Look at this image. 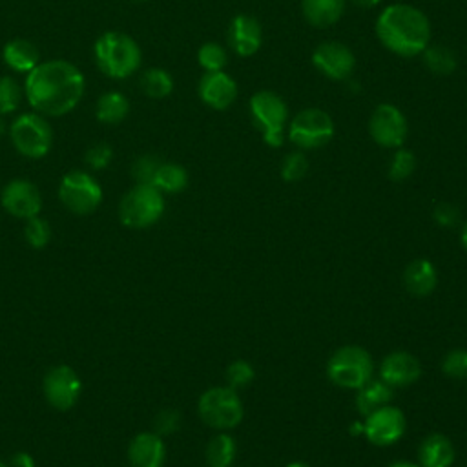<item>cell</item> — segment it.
Segmentation results:
<instances>
[{
	"mask_svg": "<svg viewBox=\"0 0 467 467\" xmlns=\"http://www.w3.org/2000/svg\"><path fill=\"white\" fill-rule=\"evenodd\" d=\"M31 106L46 115H64L84 93L82 73L66 60H51L33 67L26 78Z\"/></svg>",
	"mask_w": 467,
	"mask_h": 467,
	"instance_id": "obj_1",
	"label": "cell"
},
{
	"mask_svg": "<svg viewBox=\"0 0 467 467\" xmlns=\"http://www.w3.org/2000/svg\"><path fill=\"white\" fill-rule=\"evenodd\" d=\"M376 35L389 51L400 57H416L431 42V24L418 7L390 4L376 20Z\"/></svg>",
	"mask_w": 467,
	"mask_h": 467,
	"instance_id": "obj_2",
	"label": "cell"
},
{
	"mask_svg": "<svg viewBox=\"0 0 467 467\" xmlns=\"http://www.w3.org/2000/svg\"><path fill=\"white\" fill-rule=\"evenodd\" d=\"M95 60L108 77L124 78L140 66V49L128 35L108 31L95 42Z\"/></svg>",
	"mask_w": 467,
	"mask_h": 467,
	"instance_id": "obj_3",
	"label": "cell"
},
{
	"mask_svg": "<svg viewBox=\"0 0 467 467\" xmlns=\"http://www.w3.org/2000/svg\"><path fill=\"white\" fill-rule=\"evenodd\" d=\"M374 361L370 354L358 345H345L339 347L327 363V376L328 379L348 390H358L368 379H372Z\"/></svg>",
	"mask_w": 467,
	"mask_h": 467,
	"instance_id": "obj_4",
	"label": "cell"
},
{
	"mask_svg": "<svg viewBox=\"0 0 467 467\" xmlns=\"http://www.w3.org/2000/svg\"><path fill=\"white\" fill-rule=\"evenodd\" d=\"M201 420L215 431H230L237 427L244 416L243 401L232 387H212L204 390L197 401Z\"/></svg>",
	"mask_w": 467,
	"mask_h": 467,
	"instance_id": "obj_5",
	"label": "cell"
},
{
	"mask_svg": "<svg viewBox=\"0 0 467 467\" xmlns=\"http://www.w3.org/2000/svg\"><path fill=\"white\" fill-rule=\"evenodd\" d=\"M250 115L261 131L263 140L272 148H279L285 139V126L288 117L285 100L274 91H257L250 97Z\"/></svg>",
	"mask_w": 467,
	"mask_h": 467,
	"instance_id": "obj_6",
	"label": "cell"
},
{
	"mask_svg": "<svg viewBox=\"0 0 467 467\" xmlns=\"http://www.w3.org/2000/svg\"><path fill=\"white\" fill-rule=\"evenodd\" d=\"M164 212V197L153 184L133 186L120 201L119 217L128 228H148Z\"/></svg>",
	"mask_w": 467,
	"mask_h": 467,
	"instance_id": "obj_7",
	"label": "cell"
},
{
	"mask_svg": "<svg viewBox=\"0 0 467 467\" xmlns=\"http://www.w3.org/2000/svg\"><path fill=\"white\" fill-rule=\"evenodd\" d=\"M334 130V120L327 111L306 108L290 120L288 139L301 150H316L332 140Z\"/></svg>",
	"mask_w": 467,
	"mask_h": 467,
	"instance_id": "obj_8",
	"label": "cell"
},
{
	"mask_svg": "<svg viewBox=\"0 0 467 467\" xmlns=\"http://www.w3.org/2000/svg\"><path fill=\"white\" fill-rule=\"evenodd\" d=\"M58 195L64 206L78 215L95 212L102 201V190L99 182L80 170L64 175L58 188Z\"/></svg>",
	"mask_w": 467,
	"mask_h": 467,
	"instance_id": "obj_9",
	"label": "cell"
},
{
	"mask_svg": "<svg viewBox=\"0 0 467 467\" xmlns=\"http://www.w3.org/2000/svg\"><path fill=\"white\" fill-rule=\"evenodd\" d=\"M11 140L15 148L31 159L44 157L53 142L49 124L38 115H20L11 126Z\"/></svg>",
	"mask_w": 467,
	"mask_h": 467,
	"instance_id": "obj_10",
	"label": "cell"
},
{
	"mask_svg": "<svg viewBox=\"0 0 467 467\" xmlns=\"http://www.w3.org/2000/svg\"><path fill=\"white\" fill-rule=\"evenodd\" d=\"M368 133L381 148H401L409 133V124L400 108L383 102L370 115Z\"/></svg>",
	"mask_w": 467,
	"mask_h": 467,
	"instance_id": "obj_11",
	"label": "cell"
},
{
	"mask_svg": "<svg viewBox=\"0 0 467 467\" xmlns=\"http://www.w3.org/2000/svg\"><path fill=\"white\" fill-rule=\"evenodd\" d=\"M407 421L401 409L394 405H385L365 416L363 434L376 447H389L401 440L405 434Z\"/></svg>",
	"mask_w": 467,
	"mask_h": 467,
	"instance_id": "obj_12",
	"label": "cell"
},
{
	"mask_svg": "<svg viewBox=\"0 0 467 467\" xmlns=\"http://www.w3.org/2000/svg\"><path fill=\"white\" fill-rule=\"evenodd\" d=\"M80 378L67 365L53 367L44 378V396L58 410L71 409L80 396Z\"/></svg>",
	"mask_w": 467,
	"mask_h": 467,
	"instance_id": "obj_13",
	"label": "cell"
},
{
	"mask_svg": "<svg viewBox=\"0 0 467 467\" xmlns=\"http://www.w3.org/2000/svg\"><path fill=\"white\" fill-rule=\"evenodd\" d=\"M314 67L330 80H343L352 75L356 67V57L341 42H321L312 53Z\"/></svg>",
	"mask_w": 467,
	"mask_h": 467,
	"instance_id": "obj_14",
	"label": "cell"
},
{
	"mask_svg": "<svg viewBox=\"0 0 467 467\" xmlns=\"http://www.w3.org/2000/svg\"><path fill=\"white\" fill-rule=\"evenodd\" d=\"M421 376V365L418 358L405 350L387 354L379 363V379L392 389H405L416 383Z\"/></svg>",
	"mask_w": 467,
	"mask_h": 467,
	"instance_id": "obj_15",
	"label": "cell"
},
{
	"mask_svg": "<svg viewBox=\"0 0 467 467\" xmlns=\"http://www.w3.org/2000/svg\"><path fill=\"white\" fill-rule=\"evenodd\" d=\"M2 206L15 217L31 219L40 213L42 197L38 188L24 179L11 181L2 192Z\"/></svg>",
	"mask_w": 467,
	"mask_h": 467,
	"instance_id": "obj_16",
	"label": "cell"
},
{
	"mask_svg": "<svg viewBox=\"0 0 467 467\" xmlns=\"http://www.w3.org/2000/svg\"><path fill=\"white\" fill-rule=\"evenodd\" d=\"M199 97L213 109H226L237 97V84L224 71H206L199 80Z\"/></svg>",
	"mask_w": 467,
	"mask_h": 467,
	"instance_id": "obj_17",
	"label": "cell"
},
{
	"mask_svg": "<svg viewBox=\"0 0 467 467\" xmlns=\"http://www.w3.org/2000/svg\"><path fill=\"white\" fill-rule=\"evenodd\" d=\"M263 29L259 20L250 15H235L228 27V44L239 57H252L259 51Z\"/></svg>",
	"mask_w": 467,
	"mask_h": 467,
	"instance_id": "obj_18",
	"label": "cell"
},
{
	"mask_svg": "<svg viewBox=\"0 0 467 467\" xmlns=\"http://www.w3.org/2000/svg\"><path fill=\"white\" fill-rule=\"evenodd\" d=\"M128 460L131 467H162L166 460V447L162 436L157 432L137 434L128 447Z\"/></svg>",
	"mask_w": 467,
	"mask_h": 467,
	"instance_id": "obj_19",
	"label": "cell"
},
{
	"mask_svg": "<svg viewBox=\"0 0 467 467\" xmlns=\"http://www.w3.org/2000/svg\"><path fill=\"white\" fill-rule=\"evenodd\" d=\"M456 451L452 441L441 432L427 434L418 447L420 467H451Z\"/></svg>",
	"mask_w": 467,
	"mask_h": 467,
	"instance_id": "obj_20",
	"label": "cell"
},
{
	"mask_svg": "<svg viewBox=\"0 0 467 467\" xmlns=\"http://www.w3.org/2000/svg\"><path fill=\"white\" fill-rule=\"evenodd\" d=\"M403 285L416 297L429 296L438 285L436 266L423 257L410 261L403 270Z\"/></svg>",
	"mask_w": 467,
	"mask_h": 467,
	"instance_id": "obj_21",
	"label": "cell"
},
{
	"mask_svg": "<svg viewBox=\"0 0 467 467\" xmlns=\"http://www.w3.org/2000/svg\"><path fill=\"white\" fill-rule=\"evenodd\" d=\"M394 396V389L389 387L385 381L378 379H368L363 387L356 390V409L361 416H367L385 405L390 403Z\"/></svg>",
	"mask_w": 467,
	"mask_h": 467,
	"instance_id": "obj_22",
	"label": "cell"
},
{
	"mask_svg": "<svg viewBox=\"0 0 467 467\" xmlns=\"http://www.w3.org/2000/svg\"><path fill=\"white\" fill-rule=\"evenodd\" d=\"M345 9V0H301V11L308 24L327 27L336 24Z\"/></svg>",
	"mask_w": 467,
	"mask_h": 467,
	"instance_id": "obj_23",
	"label": "cell"
},
{
	"mask_svg": "<svg viewBox=\"0 0 467 467\" xmlns=\"http://www.w3.org/2000/svg\"><path fill=\"white\" fill-rule=\"evenodd\" d=\"M235 456H237V443L226 431H221L219 434H215L204 449V460L208 467H232L235 462Z\"/></svg>",
	"mask_w": 467,
	"mask_h": 467,
	"instance_id": "obj_24",
	"label": "cell"
},
{
	"mask_svg": "<svg viewBox=\"0 0 467 467\" xmlns=\"http://www.w3.org/2000/svg\"><path fill=\"white\" fill-rule=\"evenodd\" d=\"M4 60L15 71H31L38 66V51L31 42L15 38L4 46Z\"/></svg>",
	"mask_w": 467,
	"mask_h": 467,
	"instance_id": "obj_25",
	"label": "cell"
},
{
	"mask_svg": "<svg viewBox=\"0 0 467 467\" xmlns=\"http://www.w3.org/2000/svg\"><path fill=\"white\" fill-rule=\"evenodd\" d=\"M159 192L177 193L182 192L188 184V171L175 162H161L151 182Z\"/></svg>",
	"mask_w": 467,
	"mask_h": 467,
	"instance_id": "obj_26",
	"label": "cell"
},
{
	"mask_svg": "<svg viewBox=\"0 0 467 467\" xmlns=\"http://www.w3.org/2000/svg\"><path fill=\"white\" fill-rule=\"evenodd\" d=\"M130 111L128 99L120 93H106L97 102V119L106 124H117L120 122Z\"/></svg>",
	"mask_w": 467,
	"mask_h": 467,
	"instance_id": "obj_27",
	"label": "cell"
},
{
	"mask_svg": "<svg viewBox=\"0 0 467 467\" xmlns=\"http://www.w3.org/2000/svg\"><path fill=\"white\" fill-rule=\"evenodd\" d=\"M142 91L151 99H164L173 89V78L161 67H151L140 77Z\"/></svg>",
	"mask_w": 467,
	"mask_h": 467,
	"instance_id": "obj_28",
	"label": "cell"
},
{
	"mask_svg": "<svg viewBox=\"0 0 467 467\" xmlns=\"http://www.w3.org/2000/svg\"><path fill=\"white\" fill-rule=\"evenodd\" d=\"M423 62L434 75H451L458 66L456 55L443 46H427Z\"/></svg>",
	"mask_w": 467,
	"mask_h": 467,
	"instance_id": "obj_29",
	"label": "cell"
},
{
	"mask_svg": "<svg viewBox=\"0 0 467 467\" xmlns=\"http://www.w3.org/2000/svg\"><path fill=\"white\" fill-rule=\"evenodd\" d=\"M197 60L204 71H223L228 62V55L221 44L206 42L199 47Z\"/></svg>",
	"mask_w": 467,
	"mask_h": 467,
	"instance_id": "obj_30",
	"label": "cell"
},
{
	"mask_svg": "<svg viewBox=\"0 0 467 467\" xmlns=\"http://www.w3.org/2000/svg\"><path fill=\"white\" fill-rule=\"evenodd\" d=\"M414 168H416L414 153L405 148H396V153L392 155L389 164V177L396 182H401L412 175Z\"/></svg>",
	"mask_w": 467,
	"mask_h": 467,
	"instance_id": "obj_31",
	"label": "cell"
},
{
	"mask_svg": "<svg viewBox=\"0 0 467 467\" xmlns=\"http://www.w3.org/2000/svg\"><path fill=\"white\" fill-rule=\"evenodd\" d=\"M224 376H226L228 387H232L234 390H239L254 381L255 370L246 359H235L226 367Z\"/></svg>",
	"mask_w": 467,
	"mask_h": 467,
	"instance_id": "obj_32",
	"label": "cell"
},
{
	"mask_svg": "<svg viewBox=\"0 0 467 467\" xmlns=\"http://www.w3.org/2000/svg\"><path fill=\"white\" fill-rule=\"evenodd\" d=\"M308 171V159L303 151H290L281 162V177L286 182L301 181Z\"/></svg>",
	"mask_w": 467,
	"mask_h": 467,
	"instance_id": "obj_33",
	"label": "cell"
},
{
	"mask_svg": "<svg viewBox=\"0 0 467 467\" xmlns=\"http://www.w3.org/2000/svg\"><path fill=\"white\" fill-rule=\"evenodd\" d=\"M441 370L447 378L467 379V350L452 348L441 359Z\"/></svg>",
	"mask_w": 467,
	"mask_h": 467,
	"instance_id": "obj_34",
	"label": "cell"
},
{
	"mask_svg": "<svg viewBox=\"0 0 467 467\" xmlns=\"http://www.w3.org/2000/svg\"><path fill=\"white\" fill-rule=\"evenodd\" d=\"M24 235H26V241H27L33 248H44V246L49 243L51 230H49L47 221H44V219H40V217L36 215V217L27 219V224H26V228H24Z\"/></svg>",
	"mask_w": 467,
	"mask_h": 467,
	"instance_id": "obj_35",
	"label": "cell"
},
{
	"mask_svg": "<svg viewBox=\"0 0 467 467\" xmlns=\"http://www.w3.org/2000/svg\"><path fill=\"white\" fill-rule=\"evenodd\" d=\"M159 166H161V161L153 155L139 157L131 166V173H133L137 184H151Z\"/></svg>",
	"mask_w": 467,
	"mask_h": 467,
	"instance_id": "obj_36",
	"label": "cell"
},
{
	"mask_svg": "<svg viewBox=\"0 0 467 467\" xmlns=\"http://www.w3.org/2000/svg\"><path fill=\"white\" fill-rule=\"evenodd\" d=\"M20 102V88L11 77L0 78V113H11Z\"/></svg>",
	"mask_w": 467,
	"mask_h": 467,
	"instance_id": "obj_37",
	"label": "cell"
},
{
	"mask_svg": "<svg viewBox=\"0 0 467 467\" xmlns=\"http://www.w3.org/2000/svg\"><path fill=\"white\" fill-rule=\"evenodd\" d=\"M181 427V414L173 409H164L161 410L155 420H153V432L159 436H168L177 432Z\"/></svg>",
	"mask_w": 467,
	"mask_h": 467,
	"instance_id": "obj_38",
	"label": "cell"
},
{
	"mask_svg": "<svg viewBox=\"0 0 467 467\" xmlns=\"http://www.w3.org/2000/svg\"><path fill=\"white\" fill-rule=\"evenodd\" d=\"M432 217L434 221L440 224V226H445V228H452L458 224L460 221V210L451 204V202H440L434 206L432 210Z\"/></svg>",
	"mask_w": 467,
	"mask_h": 467,
	"instance_id": "obj_39",
	"label": "cell"
},
{
	"mask_svg": "<svg viewBox=\"0 0 467 467\" xmlns=\"http://www.w3.org/2000/svg\"><path fill=\"white\" fill-rule=\"evenodd\" d=\"M111 155H113V151L108 144H95L86 151V162L91 168L100 170V168H106L109 164Z\"/></svg>",
	"mask_w": 467,
	"mask_h": 467,
	"instance_id": "obj_40",
	"label": "cell"
},
{
	"mask_svg": "<svg viewBox=\"0 0 467 467\" xmlns=\"http://www.w3.org/2000/svg\"><path fill=\"white\" fill-rule=\"evenodd\" d=\"M9 467H35V460L29 452H16L11 456Z\"/></svg>",
	"mask_w": 467,
	"mask_h": 467,
	"instance_id": "obj_41",
	"label": "cell"
},
{
	"mask_svg": "<svg viewBox=\"0 0 467 467\" xmlns=\"http://www.w3.org/2000/svg\"><path fill=\"white\" fill-rule=\"evenodd\" d=\"M354 5L358 7H363V9H370V7H376L381 0H350Z\"/></svg>",
	"mask_w": 467,
	"mask_h": 467,
	"instance_id": "obj_42",
	"label": "cell"
},
{
	"mask_svg": "<svg viewBox=\"0 0 467 467\" xmlns=\"http://www.w3.org/2000/svg\"><path fill=\"white\" fill-rule=\"evenodd\" d=\"M389 467H420L418 463H414V462H407V460H400V462H394V463H390Z\"/></svg>",
	"mask_w": 467,
	"mask_h": 467,
	"instance_id": "obj_43",
	"label": "cell"
},
{
	"mask_svg": "<svg viewBox=\"0 0 467 467\" xmlns=\"http://www.w3.org/2000/svg\"><path fill=\"white\" fill-rule=\"evenodd\" d=\"M460 241H462V246L467 250V221L463 223L462 226V232H460Z\"/></svg>",
	"mask_w": 467,
	"mask_h": 467,
	"instance_id": "obj_44",
	"label": "cell"
},
{
	"mask_svg": "<svg viewBox=\"0 0 467 467\" xmlns=\"http://www.w3.org/2000/svg\"><path fill=\"white\" fill-rule=\"evenodd\" d=\"M285 467H310V465L305 463V462H290V463H286Z\"/></svg>",
	"mask_w": 467,
	"mask_h": 467,
	"instance_id": "obj_45",
	"label": "cell"
},
{
	"mask_svg": "<svg viewBox=\"0 0 467 467\" xmlns=\"http://www.w3.org/2000/svg\"><path fill=\"white\" fill-rule=\"evenodd\" d=\"M2 131H4V124H2V120H0V135H2Z\"/></svg>",
	"mask_w": 467,
	"mask_h": 467,
	"instance_id": "obj_46",
	"label": "cell"
},
{
	"mask_svg": "<svg viewBox=\"0 0 467 467\" xmlns=\"http://www.w3.org/2000/svg\"><path fill=\"white\" fill-rule=\"evenodd\" d=\"M0 467H7V465H5V463H2V462H0Z\"/></svg>",
	"mask_w": 467,
	"mask_h": 467,
	"instance_id": "obj_47",
	"label": "cell"
}]
</instances>
